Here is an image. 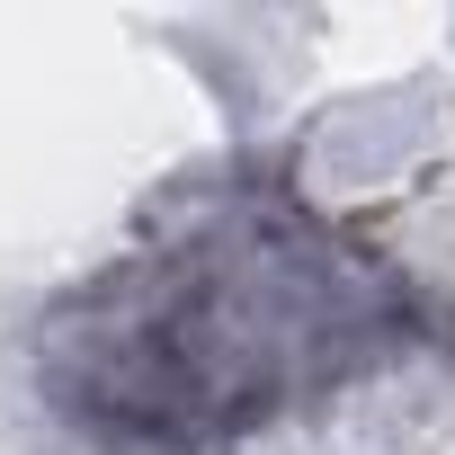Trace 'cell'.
<instances>
[{
    "label": "cell",
    "instance_id": "obj_1",
    "mask_svg": "<svg viewBox=\"0 0 455 455\" xmlns=\"http://www.w3.org/2000/svg\"><path fill=\"white\" fill-rule=\"evenodd\" d=\"M455 348L428 286L286 161L223 152L36 322V393L99 455H214Z\"/></svg>",
    "mask_w": 455,
    "mask_h": 455
}]
</instances>
